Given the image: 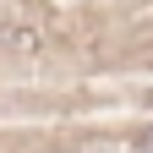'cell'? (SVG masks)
I'll return each mask as SVG.
<instances>
[{
    "label": "cell",
    "instance_id": "6da1fadb",
    "mask_svg": "<svg viewBox=\"0 0 153 153\" xmlns=\"http://www.w3.org/2000/svg\"><path fill=\"white\" fill-rule=\"evenodd\" d=\"M142 153H153V131H148V137H142Z\"/></svg>",
    "mask_w": 153,
    "mask_h": 153
}]
</instances>
